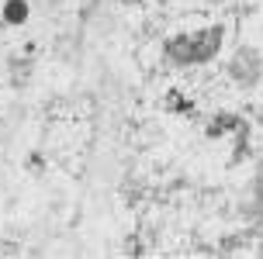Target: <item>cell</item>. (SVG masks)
<instances>
[{
	"label": "cell",
	"instance_id": "1",
	"mask_svg": "<svg viewBox=\"0 0 263 259\" xmlns=\"http://www.w3.org/2000/svg\"><path fill=\"white\" fill-rule=\"evenodd\" d=\"M4 17L11 21V25H21L28 17V4L25 0H7V7H4Z\"/></svg>",
	"mask_w": 263,
	"mask_h": 259
}]
</instances>
